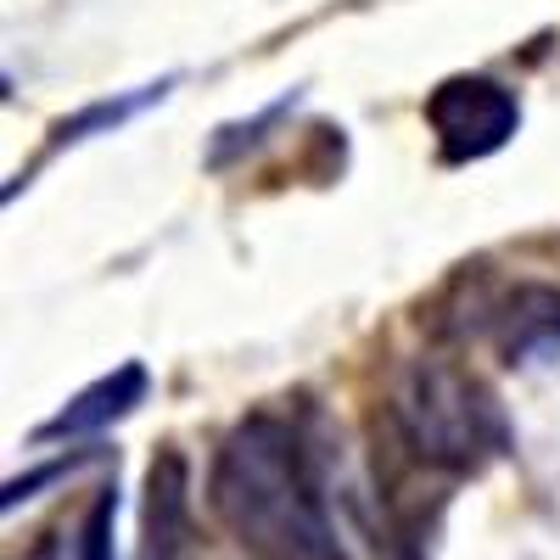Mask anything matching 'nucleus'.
Instances as JSON below:
<instances>
[{"label":"nucleus","instance_id":"1","mask_svg":"<svg viewBox=\"0 0 560 560\" xmlns=\"http://www.w3.org/2000/svg\"><path fill=\"white\" fill-rule=\"evenodd\" d=\"M208 510L247 560H342L319 471L280 415H247L224 432L208 471Z\"/></svg>","mask_w":560,"mask_h":560},{"label":"nucleus","instance_id":"2","mask_svg":"<svg viewBox=\"0 0 560 560\" xmlns=\"http://www.w3.org/2000/svg\"><path fill=\"white\" fill-rule=\"evenodd\" d=\"M393 420L404 448L432 465V471L465 477L482 471V465L504 448V427L493 398L454 364H415L398 398H393Z\"/></svg>","mask_w":560,"mask_h":560},{"label":"nucleus","instance_id":"3","mask_svg":"<svg viewBox=\"0 0 560 560\" xmlns=\"http://www.w3.org/2000/svg\"><path fill=\"white\" fill-rule=\"evenodd\" d=\"M427 124L438 135V147L448 163H477L488 152H499L522 124L516 96L482 73H454L443 79L432 96H427Z\"/></svg>","mask_w":560,"mask_h":560},{"label":"nucleus","instance_id":"4","mask_svg":"<svg viewBox=\"0 0 560 560\" xmlns=\"http://www.w3.org/2000/svg\"><path fill=\"white\" fill-rule=\"evenodd\" d=\"M191 527V471L185 454L163 448L147 471V516H140V560H179Z\"/></svg>","mask_w":560,"mask_h":560},{"label":"nucleus","instance_id":"5","mask_svg":"<svg viewBox=\"0 0 560 560\" xmlns=\"http://www.w3.org/2000/svg\"><path fill=\"white\" fill-rule=\"evenodd\" d=\"M488 337L499 348V359H533L560 348V292L555 287H516L488 319Z\"/></svg>","mask_w":560,"mask_h":560},{"label":"nucleus","instance_id":"6","mask_svg":"<svg viewBox=\"0 0 560 560\" xmlns=\"http://www.w3.org/2000/svg\"><path fill=\"white\" fill-rule=\"evenodd\" d=\"M140 398H147V370H140V364H118L113 376H102L96 387H84L57 420H45L39 438H84V432H102L107 420L129 415Z\"/></svg>","mask_w":560,"mask_h":560},{"label":"nucleus","instance_id":"7","mask_svg":"<svg viewBox=\"0 0 560 560\" xmlns=\"http://www.w3.org/2000/svg\"><path fill=\"white\" fill-rule=\"evenodd\" d=\"M113 510H118V499H113V488H102L79 527V560H113Z\"/></svg>","mask_w":560,"mask_h":560},{"label":"nucleus","instance_id":"8","mask_svg":"<svg viewBox=\"0 0 560 560\" xmlns=\"http://www.w3.org/2000/svg\"><path fill=\"white\" fill-rule=\"evenodd\" d=\"M28 560H79V538H73V533H68V538H62V533H45V544H39Z\"/></svg>","mask_w":560,"mask_h":560}]
</instances>
